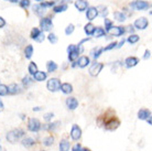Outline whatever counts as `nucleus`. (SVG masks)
<instances>
[{
	"instance_id": "nucleus-30",
	"label": "nucleus",
	"mask_w": 152,
	"mask_h": 151,
	"mask_svg": "<svg viewBox=\"0 0 152 151\" xmlns=\"http://www.w3.org/2000/svg\"><path fill=\"white\" fill-rule=\"evenodd\" d=\"M114 17L115 19L117 20L118 22H124L126 20V15L125 13H122L121 11H115L114 12Z\"/></svg>"
},
{
	"instance_id": "nucleus-10",
	"label": "nucleus",
	"mask_w": 152,
	"mask_h": 151,
	"mask_svg": "<svg viewBox=\"0 0 152 151\" xmlns=\"http://www.w3.org/2000/svg\"><path fill=\"white\" fill-rule=\"evenodd\" d=\"M71 138H72L73 140H75V141H77V140L80 139V137H82V129H80V127L78 125H73L72 126V129H71Z\"/></svg>"
},
{
	"instance_id": "nucleus-46",
	"label": "nucleus",
	"mask_w": 152,
	"mask_h": 151,
	"mask_svg": "<svg viewBox=\"0 0 152 151\" xmlns=\"http://www.w3.org/2000/svg\"><path fill=\"white\" fill-rule=\"evenodd\" d=\"M72 151H83V148L80 146V144H76L74 147H73Z\"/></svg>"
},
{
	"instance_id": "nucleus-18",
	"label": "nucleus",
	"mask_w": 152,
	"mask_h": 151,
	"mask_svg": "<svg viewBox=\"0 0 152 151\" xmlns=\"http://www.w3.org/2000/svg\"><path fill=\"white\" fill-rule=\"evenodd\" d=\"M89 62H91L89 57L83 55V56H80V59H78V61H77L76 63H77V65H78V67L84 68V67H86V66L89 64Z\"/></svg>"
},
{
	"instance_id": "nucleus-7",
	"label": "nucleus",
	"mask_w": 152,
	"mask_h": 151,
	"mask_svg": "<svg viewBox=\"0 0 152 151\" xmlns=\"http://www.w3.org/2000/svg\"><path fill=\"white\" fill-rule=\"evenodd\" d=\"M104 68V63H99V62H96L89 67V75L93 76V77H96V76L99 75V73L102 72V70Z\"/></svg>"
},
{
	"instance_id": "nucleus-6",
	"label": "nucleus",
	"mask_w": 152,
	"mask_h": 151,
	"mask_svg": "<svg viewBox=\"0 0 152 151\" xmlns=\"http://www.w3.org/2000/svg\"><path fill=\"white\" fill-rule=\"evenodd\" d=\"M41 121L37 118H30L28 120V129L32 132H39L41 129Z\"/></svg>"
},
{
	"instance_id": "nucleus-22",
	"label": "nucleus",
	"mask_w": 152,
	"mask_h": 151,
	"mask_svg": "<svg viewBox=\"0 0 152 151\" xmlns=\"http://www.w3.org/2000/svg\"><path fill=\"white\" fill-rule=\"evenodd\" d=\"M60 125H61V121H55L52 124H46L45 126H43V129L48 130V131H52V130H55Z\"/></svg>"
},
{
	"instance_id": "nucleus-16",
	"label": "nucleus",
	"mask_w": 152,
	"mask_h": 151,
	"mask_svg": "<svg viewBox=\"0 0 152 151\" xmlns=\"http://www.w3.org/2000/svg\"><path fill=\"white\" fill-rule=\"evenodd\" d=\"M75 8L78 11H85L88 8V1L87 0H76L75 1Z\"/></svg>"
},
{
	"instance_id": "nucleus-19",
	"label": "nucleus",
	"mask_w": 152,
	"mask_h": 151,
	"mask_svg": "<svg viewBox=\"0 0 152 151\" xmlns=\"http://www.w3.org/2000/svg\"><path fill=\"white\" fill-rule=\"evenodd\" d=\"M60 89H61L64 94H71L73 92V86H72V84H69V83H63V84H61Z\"/></svg>"
},
{
	"instance_id": "nucleus-11",
	"label": "nucleus",
	"mask_w": 152,
	"mask_h": 151,
	"mask_svg": "<svg viewBox=\"0 0 152 151\" xmlns=\"http://www.w3.org/2000/svg\"><path fill=\"white\" fill-rule=\"evenodd\" d=\"M32 9H33V12H34L35 15H38V17H41V18H42V17H43L44 15H45L46 12H48V10H46L48 8L44 7V4H34Z\"/></svg>"
},
{
	"instance_id": "nucleus-40",
	"label": "nucleus",
	"mask_w": 152,
	"mask_h": 151,
	"mask_svg": "<svg viewBox=\"0 0 152 151\" xmlns=\"http://www.w3.org/2000/svg\"><path fill=\"white\" fill-rule=\"evenodd\" d=\"M97 8H98V9H102L100 11L97 10V11H98V15H100L102 17H104V18L107 17V15H108V10H107L106 7H104V6H99V7H97Z\"/></svg>"
},
{
	"instance_id": "nucleus-13",
	"label": "nucleus",
	"mask_w": 152,
	"mask_h": 151,
	"mask_svg": "<svg viewBox=\"0 0 152 151\" xmlns=\"http://www.w3.org/2000/svg\"><path fill=\"white\" fill-rule=\"evenodd\" d=\"M125 32H126L125 28H122V26H111V29L108 31V33L110 34V35H114V37H121Z\"/></svg>"
},
{
	"instance_id": "nucleus-28",
	"label": "nucleus",
	"mask_w": 152,
	"mask_h": 151,
	"mask_svg": "<svg viewBox=\"0 0 152 151\" xmlns=\"http://www.w3.org/2000/svg\"><path fill=\"white\" fill-rule=\"evenodd\" d=\"M103 52H104L103 48H95V49L91 50V57L96 60V59H98V57L100 56V54H102Z\"/></svg>"
},
{
	"instance_id": "nucleus-38",
	"label": "nucleus",
	"mask_w": 152,
	"mask_h": 151,
	"mask_svg": "<svg viewBox=\"0 0 152 151\" xmlns=\"http://www.w3.org/2000/svg\"><path fill=\"white\" fill-rule=\"evenodd\" d=\"M75 30V26L73 24V23H69V26H66V29H65V34L66 35H69V34H72Z\"/></svg>"
},
{
	"instance_id": "nucleus-20",
	"label": "nucleus",
	"mask_w": 152,
	"mask_h": 151,
	"mask_svg": "<svg viewBox=\"0 0 152 151\" xmlns=\"http://www.w3.org/2000/svg\"><path fill=\"white\" fill-rule=\"evenodd\" d=\"M33 77L37 82H43V81H45L48 75H46L45 72H42V71H38V72L33 74Z\"/></svg>"
},
{
	"instance_id": "nucleus-50",
	"label": "nucleus",
	"mask_w": 152,
	"mask_h": 151,
	"mask_svg": "<svg viewBox=\"0 0 152 151\" xmlns=\"http://www.w3.org/2000/svg\"><path fill=\"white\" fill-rule=\"evenodd\" d=\"M124 43H125V39H122V40L120 42H119V43H117V46H116V48H117V49L121 48V46L124 45Z\"/></svg>"
},
{
	"instance_id": "nucleus-34",
	"label": "nucleus",
	"mask_w": 152,
	"mask_h": 151,
	"mask_svg": "<svg viewBox=\"0 0 152 151\" xmlns=\"http://www.w3.org/2000/svg\"><path fill=\"white\" fill-rule=\"evenodd\" d=\"M139 35H137V34H130L129 37H128V39H127V41L129 42L130 44H134V43H137L138 41H139Z\"/></svg>"
},
{
	"instance_id": "nucleus-31",
	"label": "nucleus",
	"mask_w": 152,
	"mask_h": 151,
	"mask_svg": "<svg viewBox=\"0 0 152 151\" xmlns=\"http://www.w3.org/2000/svg\"><path fill=\"white\" fill-rule=\"evenodd\" d=\"M35 144V141L32 138H24V139L22 140V146H24L26 148H30V147H32L33 144Z\"/></svg>"
},
{
	"instance_id": "nucleus-21",
	"label": "nucleus",
	"mask_w": 152,
	"mask_h": 151,
	"mask_svg": "<svg viewBox=\"0 0 152 151\" xmlns=\"http://www.w3.org/2000/svg\"><path fill=\"white\" fill-rule=\"evenodd\" d=\"M69 147H71V142L66 139H62L61 142H60V146H58L60 151H69Z\"/></svg>"
},
{
	"instance_id": "nucleus-56",
	"label": "nucleus",
	"mask_w": 152,
	"mask_h": 151,
	"mask_svg": "<svg viewBox=\"0 0 152 151\" xmlns=\"http://www.w3.org/2000/svg\"><path fill=\"white\" fill-rule=\"evenodd\" d=\"M35 1H42V0H35Z\"/></svg>"
},
{
	"instance_id": "nucleus-27",
	"label": "nucleus",
	"mask_w": 152,
	"mask_h": 151,
	"mask_svg": "<svg viewBox=\"0 0 152 151\" xmlns=\"http://www.w3.org/2000/svg\"><path fill=\"white\" fill-rule=\"evenodd\" d=\"M67 10V4H56L53 7L54 13H60V12H64Z\"/></svg>"
},
{
	"instance_id": "nucleus-24",
	"label": "nucleus",
	"mask_w": 152,
	"mask_h": 151,
	"mask_svg": "<svg viewBox=\"0 0 152 151\" xmlns=\"http://www.w3.org/2000/svg\"><path fill=\"white\" fill-rule=\"evenodd\" d=\"M46 70L49 73H53L57 70V64L54 61H48L46 63Z\"/></svg>"
},
{
	"instance_id": "nucleus-3",
	"label": "nucleus",
	"mask_w": 152,
	"mask_h": 151,
	"mask_svg": "<svg viewBox=\"0 0 152 151\" xmlns=\"http://www.w3.org/2000/svg\"><path fill=\"white\" fill-rule=\"evenodd\" d=\"M83 52V48L75 44H69L67 48V53H69V60L71 62H75L78 59V55Z\"/></svg>"
},
{
	"instance_id": "nucleus-36",
	"label": "nucleus",
	"mask_w": 152,
	"mask_h": 151,
	"mask_svg": "<svg viewBox=\"0 0 152 151\" xmlns=\"http://www.w3.org/2000/svg\"><path fill=\"white\" fill-rule=\"evenodd\" d=\"M104 22H105V29H106L105 31H107V32H108V31L111 29V26H114V22H113L111 20L107 19V18H105V19H104Z\"/></svg>"
},
{
	"instance_id": "nucleus-25",
	"label": "nucleus",
	"mask_w": 152,
	"mask_h": 151,
	"mask_svg": "<svg viewBox=\"0 0 152 151\" xmlns=\"http://www.w3.org/2000/svg\"><path fill=\"white\" fill-rule=\"evenodd\" d=\"M33 46L31 45V44H29V45L26 46V49H24V56H26V59H28V60H30L31 57H32V55H33Z\"/></svg>"
},
{
	"instance_id": "nucleus-43",
	"label": "nucleus",
	"mask_w": 152,
	"mask_h": 151,
	"mask_svg": "<svg viewBox=\"0 0 152 151\" xmlns=\"http://www.w3.org/2000/svg\"><path fill=\"white\" fill-rule=\"evenodd\" d=\"M116 46H117V42L114 41V42H111L110 44H108V45H107V46H105V48H103V50H104V51H109V50L115 49Z\"/></svg>"
},
{
	"instance_id": "nucleus-52",
	"label": "nucleus",
	"mask_w": 152,
	"mask_h": 151,
	"mask_svg": "<svg viewBox=\"0 0 152 151\" xmlns=\"http://www.w3.org/2000/svg\"><path fill=\"white\" fill-rule=\"evenodd\" d=\"M40 110H42V107H34L33 108V111H40Z\"/></svg>"
},
{
	"instance_id": "nucleus-59",
	"label": "nucleus",
	"mask_w": 152,
	"mask_h": 151,
	"mask_svg": "<svg viewBox=\"0 0 152 151\" xmlns=\"http://www.w3.org/2000/svg\"><path fill=\"white\" fill-rule=\"evenodd\" d=\"M41 151H44V150H41Z\"/></svg>"
},
{
	"instance_id": "nucleus-15",
	"label": "nucleus",
	"mask_w": 152,
	"mask_h": 151,
	"mask_svg": "<svg viewBox=\"0 0 152 151\" xmlns=\"http://www.w3.org/2000/svg\"><path fill=\"white\" fill-rule=\"evenodd\" d=\"M138 63H139V59L136 56H129L125 60V65L128 68L134 67L136 65H138Z\"/></svg>"
},
{
	"instance_id": "nucleus-35",
	"label": "nucleus",
	"mask_w": 152,
	"mask_h": 151,
	"mask_svg": "<svg viewBox=\"0 0 152 151\" xmlns=\"http://www.w3.org/2000/svg\"><path fill=\"white\" fill-rule=\"evenodd\" d=\"M41 33V30L39 29V28H33L32 30H31V33H30V37L32 40H35V39L39 37V34Z\"/></svg>"
},
{
	"instance_id": "nucleus-47",
	"label": "nucleus",
	"mask_w": 152,
	"mask_h": 151,
	"mask_svg": "<svg viewBox=\"0 0 152 151\" xmlns=\"http://www.w3.org/2000/svg\"><path fill=\"white\" fill-rule=\"evenodd\" d=\"M150 56H151V51H150V50H145L143 59H145V60H148V59H150Z\"/></svg>"
},
{
	"instance_id": "nucleus-42",
	"label": "nucleus",
	"mask_w": 152,
	"mask_h": 151,
	"mask_svg": "<svg viewBox=\"0 0 152 151\" xmlns=\"http://www.w3.org/2000/svg\"><path fill=\"white\" fill-rule=\"evenodd\" d=\"M19 4L22 9L27 10L28 8L30 7V0H21V1H19Z\"/></svg>"
},
{
	"instance_id": "nucleus-5",
	"label": "nucleus",
	"mask_w": 152,
	"mask_h": 151,
	"mask_svg": "<svg viewBox=\"0 0 152 151\" xmlns=\"http://www.w3.org/2000/svg\"><path fill=\"white\" fill-rule=\"evenodd\" d=\"M46 87H48V89L50 92H52V93H55V92L60 91V87H61V81L58 78H50L48 81V83H46Z\"/></svg>"
},
{
	"instance_id": "nucleus-51",
	"label": "nucleus",
	"mask_w": 152,
	"mask_h": 151,
	"mask_svg": "<svg viewBox=\"0 0 152 151\" xmlns=\"http://www.w3.org/2000/svg\"><path fill=\"white\" fill-rule=\"evenodd\" d=\"M4 109V103H2V100L0 99V111H2Z\"/></svg>"
},
{
	"instance_id": "nucleus-48",
	"label": "nucleus",
	"mask_w": 152,
	"mask_h": 151,
	"mask_svg": "<svg viewBox=\"0 0 152 151\" xmlns=\"http://www.w3.org/2000/svg\"><path fill=\"white\" fill-rule=\"evenodd\" d=\"M54 2L56 4V2H60V4H69V2H71V0H53Z\"/></svg>"
},
{
	"instance_id": "nucleus-1",
	"label": "nucleus",
	"mask_w": 152,
	"mask_h": 151,
	"mask_svg": "<svg viewBox=\"0 0 152 151\" xmlns=\"http://www.w3.org/2000/svg\"><path fill=\"white\" fill-rule=\"evenodd\" d=\"M97 126L105 129L106 131H115L121 125L120 118L117 116V113L114 108H107L96 118Z\"/></svg>"
},
{
	"instance_id": "nucleus-49",
	"label": "nucleus",
	"mask_w": 152,
	"mask_h": 151,
	"mask_svg": "<svg viewBox=\"0 0 152 151\" xmlns=\"http://www.w3.org/2000/svg\"><path fill=\"white\" fill-rule=\"evenodd\" d=\"M4 26H6V21L2 17H0V28H4Z\"/></svg>"
},
{
	"instance_id": "nucleus-53",
	"label": "nucleus",
	"mask_w": 152,
	"mask_h": 151,
	"mask_svg": "<svg viewBox=\"0 0 152 151\" xmlns=\"http://www.w3.org/2000/svg\"><path fill=\"white\" fill-rule=\"evenodd\" d=\"M147 120H148L149 125H152V119H151V116H150V117H149L148 119H147Z\"/></svg>"
},
{
	"instance_id": "nucleus-41",
	"label": "nucleus",
	"mask_w": 152,
	"mask_h": 151,
	"mask_svg": "<svg viewBox=\"0 0 152 151\" xmlns=\"http://www.w3.org/2000/svg\"><path fill=\"white\" fill-rule=\"evenodd\" d=\"M8 95V86L0 84V96H7Z\"/></svg>"
},
{
	"instance_id": "nucleus-57",
	"label": "nucleus",
	"mask_w": 152,
	"mask_h": 151,
	"mask_svg": "<svg viewBox=\"0 0 152 151\" xmlns=\"http://www.w3.org/2000/svg\"><path fill=\"white\" fill-rule=\"evenodd\" d=\"M0 151H1V146H0Z\"/></svg>"
},
{
	"instance_id": "nucleus-55",
	"label": "nucleus",
	"mask_w": 152,
	"mask_h": 151,
	"mask_svg": "<svg viewBox=\"0 0 152 151\" xmlns=\"http://www.w3.org/2000/svg\"><path fill=\"white\" fill-rule=\"evenodd\" d=\"M11 2H13V4H15V2H18V0H10Z\"/></svg>"
},
{
	"instance_id": "nucleus-14",
	"label": "nucleus",
	"mask_w": 152,
	"mask_h": 151,
	"mask_svg": "<svg viewBox=\"0 0 152 151\" xmlns=\"http://www.w3.org/2000/svg\"><path fill=\"white\" fill-rule=\"evenodd\" d=\"M65 103H66L67 108L71 110H75L78 107V100L75 97H69V98H66V102Z\"/></svg>"
},
{
	"instance_id": "nucleus-23",
	"label": "nucleus",
	"mask_w": 152,
	"mask_h": 151,
	"mask_svg": "<svg viewBox=\"0 0 152 151\" xmlns=\"http://www.w3.org/2000/svg\"><path fill=\"white\" fill-rule=\"evenodd\" d=\"M21 89H20L19 85L17 84H11L10 86H8V94H19Z\"/></svg>"
},
{
	"instance_id": "nucleus-26",
	"label": "nucleus",
	"mask_w": 152,
	"mask_h": 151,
	"mask_svg": "<svg viewBox=\"0 0 152 151\" xmlns=\"http://www.w3.org/2000/svg\"><path fill=\"white\" fill-rule=\"evenodd\" d=\"M84 31L87 35H93L94 31H95V26L93 23H87L86 26H84Z\"/></svg>"
},
{
	"instance_id": "nucleus-12",
	"label": "nucleus",
	"mask_w": 152,
	"mask_h": 151,
	"mask_svg": "<svg viewBox=\"0 0 152 151\" xmlns=\"http://www.w3.org/2000/svg\"><path fill=\"white\" fill-rule=\"evenodd\" d=\"M97 15H98V11H97V8L96 7H88L86 9V18L89 21L95 20Z\"/></svg>"
},
{
	"instance_id": "nucleus-29",
	"label": "nucleus",
	"mask_w": 152,
	"mask_h": 151,
	"mask_svg": "<svg viewBox=\"0 0 152 151\" xmlns=\"http://www.w3.org/2000/svg\"><path fill=\"white\" fill-rule=\"evenodd\" d=\"M93 35H94L95 38H100V37H104V35H106V31L104 30L103 28H100V26H97V28H95V31H94Z\"/></svg>"
},
{
	"instance_id": "nucleus-54",
	"label": "nucleus",
	"mask_w": 152,
	"mask_h": 151,
	"mask_svg": "<svg viewBox=\"0 0 152 151\" xmlns=\"http://www.w3.org/2000/svg\"><path fill=\"white\" fill-rule=\"evenodd\" d=\"M83 151H91V149H88V148H84Z\"/></svg>"
},
{
	"instance_id": "nucleus-2",
	"label": "nucleus",
	"mask_w": 152,
	"mask_h": 151,
	"mask_svg": "<svg viewBox=\"0 0 152 151\" xmlns=\"http://www.w3.org/2000/svg\"><path fill=\"white\" fill-rule=\"evenodd\" d=\"M23 136H24V130L20 128H17L8 132L6 138H7V140L10 144H15V142H17L20 138H22Z\"/></svg>"
},
{
	"instance_id": "nucleus-8",
	"label": "nucleus",
	"mask_w": 152,
	"mask_h": 151,
	"mask_svg": "<svg viewBox=\"0 0 152 151\" xmlns=\"http://www.w3.org/2000/svg\"><path fill=\"white\" fill-rule=\"evenodd\" d=\"M130 6H131V8H133V9L141 10V11H142V10H147V9H149V8L151 7V4H149V2H147V1H145V0H137V1L132 2Z\"/></svg>"
},
{
	"instance_id": "nucleus-4",
	"label": "nucleus",
	"mask_w": 152,
	"mask_h": 151,
	"mask_svg": "<svg viewBox=\"0 0 152 151\" xmlns=\"http://www.w3.org/2000/svg\"><path fill=\"white\" fill-rule=\"evenodd\" d=\"M52 28H53V22L51 17H45V18L42 17L40 20V30L42 32H48V31H51Z\"/></svg>"
},
{
	"instance_id": "nucleus-39",
	"label": "nucleus",
	"mask_w": 152,
	"mask_h": 151,
	"mask_svg": "<svg viewBox=\"0 0 152 151\" xmlns=\"http://www.w3.org/2000/svg\"><path fill=\"white\" fill-rule=\"evenodd\" d=\"M32 83H33V81H32V78H31V77H29V76H26V77H23L22 84L26 87H29L30 85H32Z\"/></svg>"
},
{
	"instance_id": "nucleus-37",
	"label": "nucleus",
	"mask_w": 152,
	"mask_h": 151,
	"mask_svg": "<svg viewBox=\"0 0 152 151\" xmlns=\"http://www.w3.org/2000/svg\"><path fill=\"white\" fill-rule=\"evenodd\" d=\"M48 40H49L50 43H52V44H56V43H57V37H56V34L50 33L49 35H48Z\"/></svg>"
},
{
	"instance_id": "nucleus-17",
	"label": "nucleus",
	"mask_w": 152,
	"mask_h": 151,
	"mask_svg": "<svg viewBox=\"0 0 152 151\" xmlns=\"http://www.w3.org/2000/svg\"><path fill=\"white\" fill-rule=\"evenodd\" d=\"M151 116V111L147 108H142L138 111V118L141 119V120H145V119H148L149 117Z\"/></svg>"
},
{
	"instance_id": "nucleus-9",
	"label": "nucleus",
	"mask_w": 152,
	"mask_h": 151,
	"mask_svg": "<svg viewBox=\"0 0 152 151\" xmlns=\"http://www.w3.org/2000/svg\"><path fill=\"white\" fill-rule=\"evenodd\" d=\"M133 26L137 28L138 30H145V29H147L149 26V21L147 18H145V17H141V18H138L136 21H134V23H133Z\"/></svg>"
},
{
	"instance_id": "nucleus-58",
	"label": "nucleus",
	"mask_w": 152,
	"mask_h": 151,
	"mask_svg": "<svg viewBox=\"0 0 152 151\" xmlns=\"http://www.w3.org/2000/svg\"><path fill=\"white\" fill-rule=\"evenodd\" d=\"M7 1H10V0H7Z\"/></svg>"
},
{
	"instance_id": "nucleus-45",
	"label": "nucleus",
	"mask_w": 152,
	"mask_h": 151,
	"mask_svg": "<svg viewBox=\"0 0 152 151\" xmlns=\"http://www.w3.org/2000/svg\"><path fill=\"white\" fill-rule=\"evenodd\" d=\"M53 117H54V114L53 113H48V114H45V115H44V120L49 121V120H51V119H52Z\"/></svg>"
},
{
	"instance_id": "nucleus-32",
	"label": "nucleus",
	"mask_w": 152,
	"mask_h": 151,
	"mask_svg": "<svg viewBox=\"0 0 152 151\" xmlns=\"http://www.w3.org/2000/svg\"><path fill=\"white\" fill-rule=\"evenodd\" d=\"M28 71H29V73H30L31 75H33V74H35V73L38 72V66H37V64H35L34 62H30L29 63Z\"/></svg>"
},
{
	"instance_id": "nucleus-44",
	"label": "nucleus",
	"mask_w": 152,
	"mask_h": 151,
	"mask_svg": "<svg viewBox=\"0 0 152 151\" xmlns=\"http://www.w3.org/2000/svg\"><path fill=\"white\" fill-rule=\"evenodd\" d=\"M44 40H45V35H44V32H42V31H41V33L39 34V37L35 39L34 41L35 42H39V43H41V42H43Z\"/></svg>"
},
{
	"instance_id": "nucleus-33",
	"label": "nucleus",
	"mask_w": 152,
	"mask_h": 151,
	"mask_svg": "<svg viewBox=\"0 0 152 151\" xmlns=\"http://www.w3.org/2000/svg\"><path fill=\"white\" fill-rule=\"evenodd\" d=\"M54 144V137L52 135H50L49 137H46L43 139V144L46 146V147H50V146H52Z\"/></svg>"
}]
</instances>
